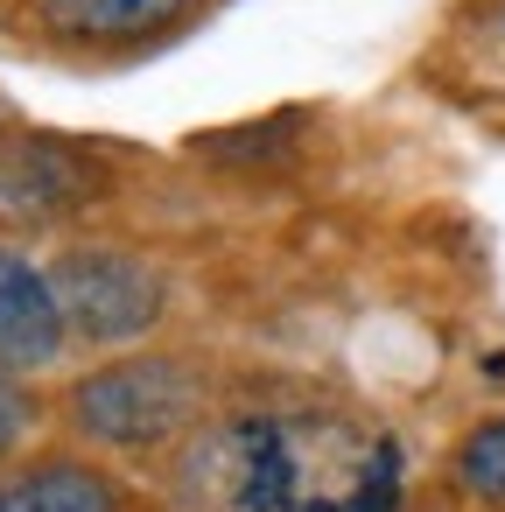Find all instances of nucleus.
<instances>
[{"label":"nucleus","mask_w":505,"mask_h":512,"mask_svg":"<svg viewBox=\"0 0 505 512\" xmlns=\"http://www.w3.org/2000/svg\"><path fill=\"white\" fill-rule=\"evenodd\" d=\"M64 302H57V281L22 260L15 246H0V365L8 372H43L64 358Z\"/></svg>","instance_id":"39448f33"},{"label":"nucleus","mask_w":505,"mask_h":512,"mask_svg":"<svg viewBox=\"0 0 505 512\" xmlns=\"http://www.w3.org/2000/svg\"><path fill=\"white\" fill-rule=\"evenodd\" d=\"M50 281H57L71 337L85 344H127L162 323V274L120 246H78L50 267Z\"/></svg>","instance_id":"7ed1b4c3"},{"label":"nucleus","mask_w":505,"mask_h":512,"mask_svg":"<svg viewBox=\"0 0 505 512\" xmlns=\"http://www.w3.org/2000/svg\"><path fill=\"white\" fill-rule=\"evenodd\" d=\"M99 197V169L64 141H0V218L57 225Z\"/></svg>","instance_id":"20e7f679"},{"label":"nucleus","mask_w":505,"mask_h":512,"mask_svg":"<svg viewBox=\"0 0 505 512\" xmlns=\"http://www.w3.org/2000/svg\"><path fill=\"white\" fill-rule=\"evenodd\" d=\"M50 15L57 36H78V43H141L155 29H169L190 0H36Z\"/></svg>","instance_id":"0eeeda50"},{"label":"nucleus","mask_w":505,"mask_h":512,"mask_svg":"<svg viewBox=\"0 0 505 512\" xmlns=\"http://www.w3.org/2000/svg\"><path fill=\"white\" fill-rule=\"evenodd\" d=\"M400 477V442L344 407H253L176 463L190 512H393Z\"/></svg>","instance_id":"f257e3e1"},{"label":"nucleus","mask_w":505,"mask_h":512,"mask_svg":"<svg viewBox=\"0 0 505 512\" xmlns=\"http://www.w3.org/2000/svg\"><path fill=\"white\" fill-rule=\"evenodd\" d=\"M456 484L470 491V498H484V505H505V414L498 421H484V428H470L463 442H456Z\"/></svg>","instance_id":"6e6552de"},{"label":"nucleus","mask_w":505,"mask_h":512,"mask_svg":"<svg viewBox=\"0 0 505 512\" xmlns=\"http://www.w3.org/2000/svg\"><path fill=\"white\" fill-rule=\"evenodd\" d=\"M0 512H120V484L92 463H29L0 477Z\"/></svg>","instance_id":"423d86ee"},{"label":"nucleus","mask_w":505,"mask_h":512,"mask_svg":"<svg viewBox=\"0 0 505 512\" xmlns=\"http://www.w3.org/2000/svg\"><path fill=\"white\" fill-rule=\"evenodd\" d=\"M204 414V379L183 358H120L71 386V428L106 449H162Z\"/></svg>","instance_id":"f03ea898"},{"label":"nucleus","mask_w":505,"mask_h":512,"mask_svg":"<svg viewBox=\"0 0 505 512\" xmlns=\"http://www.w3.org/2000/svg\"><path fill=\"white\" fill-rule=\"evenodd\" d=\"M29 428H36V400H29V393L8 379V365H0V456H8V449H15Z\"/></svg>","instance_id":"1a4fd4ad"}]
</instances>
